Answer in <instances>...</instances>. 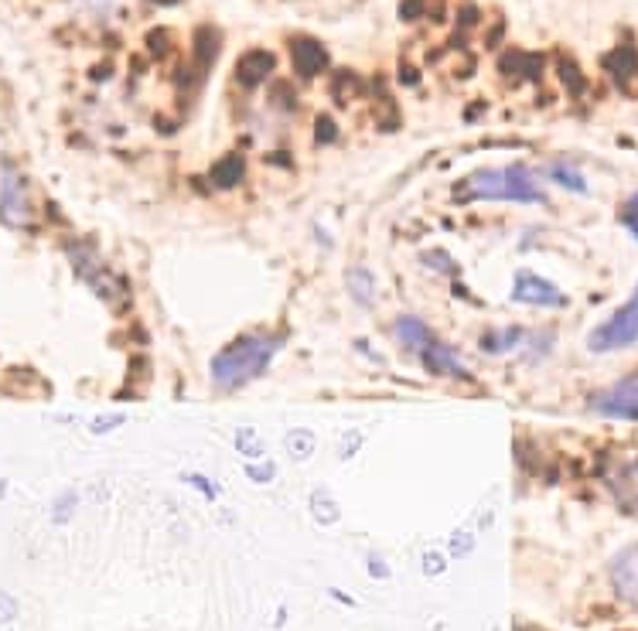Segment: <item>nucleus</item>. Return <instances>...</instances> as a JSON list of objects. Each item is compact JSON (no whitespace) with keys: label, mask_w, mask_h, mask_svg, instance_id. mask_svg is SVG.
<instances>
[{"label":"nucleus","mask_w":638,"mask_h":631,"mask_svg":"<svg viewBox=\"0 0 638 631\" xmlns=\"http://www.w3.org/2000/svg\"><path fill=\"white\" fill-rule=\"evenodd\" d=\"M14 614H18V601L7 594H0V621H11Z\"/></svg>","instance_id":"obj_11"},{"label":"nucleus","mask_w":638,"mask_h":631,"mask_svg":"<svg viewBox=\"0 0 638 631\" xmlns=\"http://www.w3.org/2000/svg\"><path fill=\"white\" fill-rule=\"evenodd\" d=\"M591 406L601 417L611 420H638V372L618 379V383H611L601 393H594Z\"/></svg>","instance_id":"obj_4"},{"label":"nucleus","mask_w":638,"mask_h":631,"mask_svg":"<svg viewBox=\"0 0 638 631\" xmlns=\"http://www.w3.org/2000/svg\"><path fill=\"white\" fill-rule=\"evenodd\" d=\"M471 550V536H458L454 539V553H468Z\"/></svg>","instance_id":"obj_13"},{"label":"nucleus","mask_w":638,"mask_h":631,"mask_svg":"<svg viewBox=\"0 0 638 631\" xmlns=\"http://www.w3.org/2000/svg\"><path fill=\"white\" fill-rule=\"evenodd\" d=\"M632 342H638V287L621 311L611 314L601 328H594V335L587 338V345L594 352H611V348H628Z\"/></svg>","instance_id":"obj_3"},{"label":"nucleus","mask_w":638,"mask_h":631,"mask_svg":"<svg viewBox=\"0 0 638 631\" xmlns=\"http://www.w3.org/2000/svg\"><path fill=\"white\" fill-rule=\"evenodd\" d=\"M468 185H471V195L488 198V202H540L543 198V192L533 181V174L526 168L478 171Z\"/></svg>","instance_id":"obj_2"},{"label":"nucleus","mask_w":638,"mask_h":631,"mask_svg":"<svg viewBox=\"0 0 638 631\" xmlns=\"http://www.w3.org/2000/svg\"><path fill=\"white\" fill-rule=\"evenodd\" d=\"M625 226L632 229L635 236H638V195L632 198V202L625 205Z\"/></svg>","instance_id":"obj_12"},{"label":"nucleus","mask_w":638,"mask_h":631,"mask_svg":"<svg viewBox=\"0 0 638 631\" xmlns=\"http://www.w3.org/2000/svg\"><path fill=\"white\" fill-rule=\"evenodd\" d=\"M424 362L434 372H441V376H461V372H464L461 365H458V359H454V355L447 352L444 345H437V342H430V348L424 352Z\"/></svg>","instance_id":"obj_9"},{"label":"nucleus","mask_w":638,"mask_h":631,"mask_svg":"<svg viewBox=\"0 0 638 631\" xmlns=\"http://www.w3.org/2000/svg\"><path fill=\"white\" fill-rule=\"evenodd\" d=\"M24 215H28V202H24V195H21V181L7 174V181H4V219L11 222V226H24Z\"/></svg>","instance_id":"obj_7"},{"label":"nucleus","mask_w":638,"mask_h":631,"mask_svg":"<svg viewBox=\"0 0 638 631\" xmlns=\"http://www.w3.org/2000/svg\"><path fill=\"white\" fill-rule=\"evenodd\" d=\"M618 495H621V502H625V505L638 509V468H632V471H625V475H621Z\"/></svg>","instance_id":"obj_10"},{"label":"nucleus","mask_w":638,"mask_h":631,"mask_svg":"<svg viewBox=\"0 0 638 631\" xmlns=\"http://www.w3.org/2000/svg\"><path fill=\"white\" fill-rule=\"evenodd\" d=\"M396 335L403 338L406 348H420V352H427V348H430V331H427V325H420L417 318H400V321H396Z\"/></svg>","instance_id":"obj_8"},{"label":"nucleus","mask_w":638,"mask_h":631,"mask_svg":"<svg viewBox=\"0 0 638 631\" xmlns=\"http://www.w3.org/2000/svg\"><path fill=\"white\" fill-rule=\"evenodd\" d=\"M611 584L628 604L638 608V546H628L611 560Z\"/></svg>","instance_id":"obj_5"},{"label":"nucleus","mask_w":638,"mask_h":631,"mask_svg":"<svg viewBox=\"0 0 638 631\" xmlns=\"http://www.w3.org/2000/svg\"><path fill=\"white\" fill-rule=\"evenodd\" d=\"M277 338L270 335H246V338H236L226 352L215 355L212 362V379L215 386L222 389H236L243 383H250V379L260 376L263 369L270 365L273 352H277Z\"/></svg>","instance_id":"obj_1"},{"label":"nucleus","mask_w":638,"mask_h":631,"mask_svg":"<svg viewBox=\"0 0 638 631\" xmlns=\"http://www.w3.org/2000/svg\"><path fill=\"white\" fill-rule=\"evenodd\" d=\"M516 297H519V301H536V304H560V301H563L557 290L546 284V280L533 277V273H522V277H519Z\"/></svg>","instance_id":"obj_6"}]
</instances>
